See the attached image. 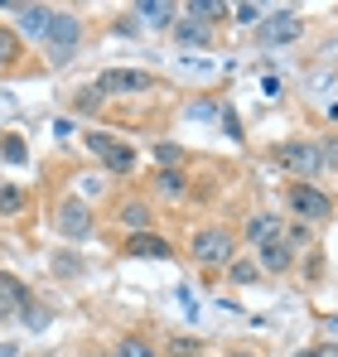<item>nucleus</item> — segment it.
<instances>
[{
  "label": "nucleus",
  "mask_w": 338,
  "mask_h": 357,
  "mask_svg": "<svg viewBox=\"0 0 338 357\" xmlns=\"http://www.w3.org/2000/svg\"><path fill=\"white\" fill-rule=\"evenodd\" d=\"M15 15H20V29H24V34H44L49 20H54L49 5H15Z\"/></svg>",
  "instance_id": "obj_12"
},
{
  "label": "nucleus",
  "mask_w": 338,
  "mask_h": 357,
  "mask_svg": "<svg viewBox=\"0 0 338 357\" xmlns=\"http://www.w3.org/2000/svg\"><path fill=\"white\" fill-rule=\"evenodd\" d=\"M44 39H49L54 63H68V54H73V49H78V39H82V24H78L73 15H58V10H54V20H49Z\"/></svg>",
  "instance_id": "obj_1"
},
{
  "label": "nucleus",
  "mask_w": 338,
  "mask_h": 357,
  "mask_svg": "<svg viewBox=\"0 0 338 357\" xmlns=\"http://www.w3.org/2000/svg\"><path fill=\"white\" fill-rule=\"evenodd\" d=\"M314 357H338V348H334V343H329V348H319V353H314Z\"/></svg>",
  "instance_id": "obj_27"
},
{
  "label": "nucleus",
  "mask_w": 338,
  "mask_h": 357,
  "mask_svg": "<svg viewBox=\"0 0 338 357\" xmlns=\"http://www.w3.org/2000/svg\"><path fill=\"white\" fill-rule=\"evenodd\" d=\"M295 357H314V353H295Z\"/></svg>",
  "instance_id": "obj_28"
},
{
  "label": "nucleus",
  "mask_w": 338,
  "mask_h": 357,
  "mask_svg": "<svg viewBox=\"0 0 338 357\" xmlns=\"http://www.w3.org/2000/svg\"><path fill=\"white\" fill-rule=\"evenodd\" d=\"M232 280H242V285L256 280V266H251V261H237V266H232Z\"/></svg>",
  "instance_id": "obj_23"
},
{
  "label": "nucleus",
  "mask_w": 338,
  "mask_h": 357,
  "mask_svg": "<svg viewBox=\"0 0 338 357\" xmlns=\"http://www.w3.org/2000/svg\"><path fill=\"white\" fill-rule=\"evenodd\" d=\"M174 34H179V44H208L213 39V24L208 20H179Z\"/></svg>",
  "instance_id": "obj_13"
},
{
  "label": "nucleus",
  "mask_w": 338,
  "mask_h": 357,
  "mask_svg": "<svg viewBox=\"0 0 338 357\" xmlns=\"http://www.w3.org/2000/svg\"><path fill=\"white\" fill-rule=\"evenodd\" d=\"M193 256H198L203 266H223L227 256H232V237H227V232H198V237H193Z\"/></svg>",
  "instance_id": "obj_5"
},
{
  "label": "nucleus",
  "mask_w": 338,
  "mask_h": 357,
  "mask_svg": "<svg viewBox=\"0 0 338 357\" xmlns=\"http://www.w3.org/2000/svg\"><path fill=\"white\" fill-rule=\"evenodd\" d=\"M189 10H193V15H218V20L227 15V5H223V0H193Z\"/></svg>",
  "instance_id": "obj_22"
},
{
  "label": "nucleus",
  "mask_w": 338,
  "mask_h": 357,
  "mask_svg": "<svg viewBox=\"0 0 338 357\" xmlns=\"http://www.w3.org/2000/svg\"><path fill=\"white\" fill-rule=\"evenodd\" d=\"M24 208V188H15V183H0V213L10 218V213H20Z\"/></svg>",
  "instance_id": "obj_17"
},
{
  "label": "nucleus",
  "mask_w": 338,
  "mask_h": 357,
  "mask_svg": "<svg viewBox=\"0 0 338 357\" xmlns=\"http://www.w3.org/2000/svg\"><path fill=\"white\" fill-rule=\"evenodd\" d=\"M174 357H198V343L193 338H174Z\"/></svg>",
  "instance_id": "obj_24"
},
{
  "label": "nucleus",
  "mask_w": 338,
  "mask_h": 357,
  "mask_svg": "<svg viewBox=\"0 0 338 357\" xmlns=\"http://www.w3.org/2000/svg\"><path fill=\"white\" fill-rule=\"evenodd\" d=\"M24 304H29L24 285H20L15 275H5V271H0V319H5V314H20Z\"/></svg>",
  "instance_id": "obj_10"
},
{
  "label": "nucleus",
  "mask_w": 338,
  "mask_h": 357,
  "mask_svg": "<svg viewBox=\"0 0 338 357\" xmlns=\"http://www.w3.org/2000/svg\"><path fill=\"white\" fill-rule=\"evenodd\" d=\"M290 208H295L300 218H309V222L334 218V203H329L319 188H309V183H290Z\"/></svg>",
  "instance_id": "obj_2"
},
{
  "label": "nucleus",
  "mask_w": 338,
  "mask_h": 357,
  "mask_svg": "<svg viewBox=\"0 0 338 357\" xmlns=\"http://www.w3.org/2000/svg\"><path fill=\"white\" fill-rule=\"evenodd\" d=\"M237 20H242V24H256L261 10H256V5H237Z\"/></svg>",
  "instance_id": "obj_25"
},
{
  "label": "nucleus",
  "mask_w": 338,
  "mask_h": 357,
  "mask_svg": "<svg viewBox=\"0 0 338 357\" xmlns=\"http://www.w3.org/2000/svg\"><path fill=\"white\" fill-rule=\"evenodd\" d=\"M58 232H63V237H87V232H92V213H87L82 203H63V208H58Z\"/></svg>",
  "instance_id": "obj_8"
},
{
  "label": "nucleus",
  "mask_w": 338,
  "mask_h": 357,
  "mask_svg": "<svg viewBox=\"0 0 338 357\" xmlns=\"http://www.w3.org/2000/svg\"><path fill=\"white\" fill-rule=\"evenodd\" d=\"M135 15L150 20V24H169V20H174V5H165V0H145V5H135Z\"/></svg>",
  "instance_id": "obj_16"
},
{
  "label": "nucleus",
  "mask_w": 338,
  "mask_h": 357,
  "mask_svg": "<svg viewBox=\"0 0 338 357\" xmlns=\"http://www.w3.org/2000/svg\"><path fill=\"white\" fill-rule=\"evenodd\" d=\"M145 87H150V73H131V68H112V73H102V77H97V87H92V92L112 97V92H145Z\"/></svg>",
  "instance_id": "obj_4"
},
{
  "label": "nucleus",
  "mask_w": 338,
  "mask_h": 357,
  "mask_svg": "<svg viewBox=\"0 0 338 357\" xmlns=\"http://www.w3.org/2000/svg\"><path fill=\"white\" fill-rule=\"evenodd\" d=\"M121 222L131 227V237H135V232H150V208H145V203H126V208H121Z\"/></svg>",
  "instance_id": "obj_15"
},
{
  "label": "nucleus",
  "mask_w": 338,
  "mask_h": 357,
  "mask_svg": "<svg viewBox=\"0 0 338 357\" xmlns=\"http://www.w3.org/2000/svg\"><path fill=\"white\" fill-rule=\"evenodd\" d=\"M155 155H160V165H165V169H174V160H179V150H174V145H160Z\"/></svg>",
  "instance_id": "obj_26"
},
{
  "label": "nucleus",
  "mask_w": 338,
  "mask_h": 357,
  "mask_svg": "<svg viewBox=\"0 0 338 357\" xmlns=\"http://www.w3.org/2000/svg\"><path fill=\"white\" fill-rule=\"evenodd\" d=\"M0 160H10V165H20V160H29V150H24V140H0Z\"/></svg>",
  "instance_id": "obj_19"
},
{
  "label": "nucleus",
  "mask_w": 338,
  "mask_h": 357,
  "mask_svg": "<svg viewBox=\"0 0 338 357\" xmlns=\"http://www.w3.org/2000/svg\"><path fill=\"white\" fill-rule=\"evenodd\" d=\"M324 150L319 145H281V165L295 174H324Z\"/></svg>",
  "instance_id": "obj_3"
},
{
  "label": "nucleus",
  "mask_w": 338,
  "mask_h": 357,
  "mask_svg": "<svg viewBox=\"0 0 338 357\" xmlns=\"http://www.w3.org/2000/svg\"><path fill=\"white\" fill-rule=\"evenodd\" d=\"M247 237L256 241V246H271V241H281V218H271V213H256V218L247 222Z\"/></svg>",
  "instance_id": "obj_11"
},
{
  "label": "nucleus",
  "mask_w": 338,
  "mask_h": 357,
  "mask_svg": "<svg viewBox=\"0 0 338 357\" xmlns=\"http://www.w3.org/2000/svg\"><path fill=\"white\" fill-rule=\"evenodd\" d=\"M155 183H160V193H165V198H179V193H184V174H179V169H160Z\"/></svg>",
  "instance_id": "obj_18"
},
{
  "label": "nucleus",
  "mask_w": 338,
  "mask_h": 357,
  "mask_svg": "<svg viewBox=\"0 0 338 357\" xmlns=\"http://www.w3.org/2000/svg\"><path fill=\"white\" fill-rule=\"evenodd\" d=\"M261 39H266V44H290V39H300V15H295V10H276L271 20H261Z\"/></svg>",
  "instance_id": "obj_6"
},
{
  "label": "nucleus",
  "mask_w": 338,
  "mask_h": 357,
  "mask_svg": "<svg viewBox=\"0 0 338 357\" xmlns=\"http://www.w3.org/2000/svg\"><path fill=\"white\" fill-rule=\"evenodd\" d=\"M126 251H131V256H150V261H165V256H174V246H169L165 237H155V232H135V237L126 241Z\"/></svg>",
  "instance_id": "obj_9"
},
{
  "label": "nucleus",
  "mask_w": 338,
  "mask_h": 357,
  "mask_svg": "<svg viewBox=\"0 0 338 357\" xmlns=\"http://www.w3.org/2000/svg\"><path fill=\"white\" fill-rule=\"evenodd\" d=\"M290 251H295V246H290L285 237L271 241V246H261V266H266V271H290V261H295Z\"/></svg>",
  "instance_id": "obj_14"
},
{
  "label": "nucleus",
  "mask_w": 338,
  "mask_h": 357,
  "mask_svg": "<svg viewBox=\"0 0 338 357\" xmlns=\"http://www.w3.org/2000/svg\"><path fill=\"white\" fill-rule=\"evenodd\" d=\"M20 59V34H10V29H0V63Z\"/></svg>",
  "instance_id": "obj_21"
},
{
  "label": "nucleus",
  "mask_w": 338,
  "mask_h": 357,
  "mask_svg": "<svg viewBox=\"0 0 338 357\" xmlns=\"http://www.w3.org/2000/svg\"><path fill=\"white\" fill-rule=\"evenodd\" d=\"M87 145H92V150H97V155L112 165L116 174H131V169H135V155H131L126 145H116L112 135H87Z\"/></svg>",
  "instance_id": "obj_7"
},
{
  "label": "nucleus",
  "mask_w": 338,
  "mask_h": 357,
  "mask_svg": "<svg viewBox=\"0 0 338 357\" xmlns=\"http://www.w3.org/2000/svg\"><path fill=\"white\" fill-rule=\"evenodd\" d=\"M116 357H155V348H150V343H140V338H126V343L116 348Z\"/></svg>",
  "instance_id": "obj_20"
}]
</instances>
